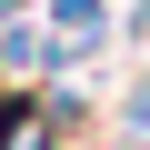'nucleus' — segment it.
Instances as JSON below:
<instances>
[{
    "label": "nucleus",
    "mask_w": 150,
    "mask_h": 150,
    "mask_svg": "<svg viewBox=\"0 0 150 150\" xmlns=\"http://www.w3.org/2000/svg\"><path fill=\"white\" fill-rule=\"evenodd\" d=\"M90 120L80 90H40V80H0V150H70V130Z\"/></svg>",
    "instance_id": "f257e3e1"
},
{
    "label": "nucleus",
    "mask_w": 150,
    "mask_h": 150,
    "mask_svg": "<svg viewBox=\"0 0 150 150\" xmlns=\"http://www.w3.org/2000/svg\"><path fill=\"white\" fill-rule=\"evenodd\" d=\"M0 80H50V30L40 20H10L0 30Z\"/></svg>",
    "instance_id": "f03ea898"
},
{
    "label": "nucleus",
    "mask_w": 150,
    "mask_h": 150,
    "mask_svg": "<svg viewBox=\"0 0 150 150\" xmlns=\"http://www.w3.org/2000/svg\"><path fill=\"white\" fill-rule=\"evenodd\" d=\"M10 20H30V0H0V30H10Z\"/></svg>",
    "instance_id": "20e7f679"
},
{
    "label": "nucleus",
    "mask_w": 150,
    "mask_h": 150,
    "mask_svg": "<svg viewBox=\"0 0 150 150\" xmlns=\"http://www.w3.org/2000/svg\"><path fill=\"white\" fill-rule=\"evenodd\" d=\"M120 130L150 140V60H140V80H130V100H120Z\"/></svg>",
    "instance_id": "7ed1b4c3"
}]
</instances>
